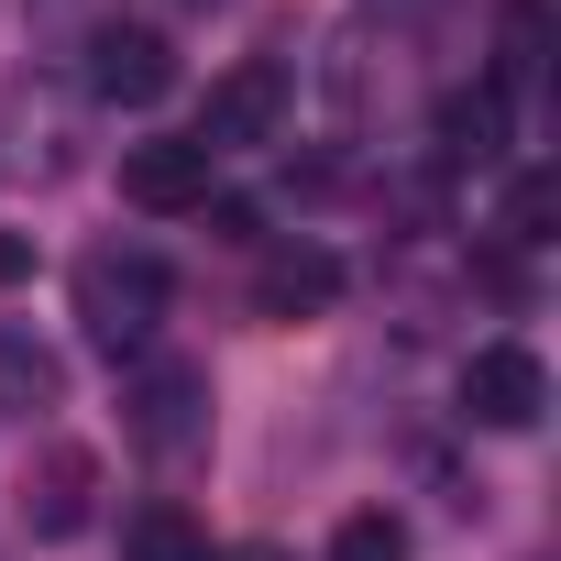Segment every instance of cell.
<instances>
[{
    "mask_svg": "<svg viewBox=\"0 0 561 561\" xmlns=\"http://www.w3.org/2000/svg\"><path fill=\"white\" fill-rule=\"evenodd\" d=\"M451 397H462L473 430H539V408H550V364H539L528 342H473Z\"/></svg>",
    "mask_w": 561,
    "mask_h": 561,
    "instance_id": "277c9868",
    "label": "cell"
},
{
    "mask_svg": "<svg viewBox=\"0 0 561 561\" xmlns=\"http://www.w3.org/2000/svg\"><path fill=\"white\" fill-rule=\"evenodd\" d=\"M342 298V253L331 242H275L264 264H253V309L264 320H320Z\"/></svg>",
    "mask_w": 561,
    "mask_h": 561,
    "instance_id": "ba28073f",
    "label": "cell"
},
{
    "mask_svg": "<svg viewBox=\"0 0 561 561\" xmlns=\"http://www.w3.org/2000/svg\"><path fill=\"white\" fill-rule=\"evenodd\" d=\"M331 561H408V517L397 506H353L331 528Z\"/></svg>",
    "mask_w": 561,
    "mask_h": 561,
    "instance_id": "7c38bea8",
    "label": "cell"
},
{
    "mask_svg": "<svg viewBox=\"0 0 561 561\" xmlns=\"http://www.w3.org/2000/svg\"><path fill=\"white\" fill-rule=\"evenodd\" d=\"M100 23H111L100 0H34V34H45V45H89Z\"/></svg>",
    "mask_w": 561,
    "mask_h": 561,
    "instance_id": "5bb4252c",
    "label": "cell"
},
{
    "mask_svg": "<svg viewBox=\"0 0 561 561\" xmlns=\"http://www.w3.org/2000/svg\"><path fill=\"white\" fill-rule=\"evenodd\" d=\"M165 298H176V275H165L144 242H100V253H78V331H89L111 364H144V353H154Z\"/></svg>",
    "mask_w": 561,
    "mask_h": 561,
    "instance_id": "6da1fadb",
    "label": "cell"
},
{
    "mask_svg": "<svg viewBox=\"0 0 561 561\" xmlns=\"http://www.w3.org/2000/svg\"><path fill=\"white\" fill-rule=\"evenodd\" d=\"M23 275H34V242H23V231H0V287H23Z\"/></svg>",
    "mask_w": 561,
    "mask_h": 561,
    "instance_id": "9a60e30c",
    "label": "cell"
},
{
    "mask_svg": "<svg viewBox=\"0 0 561 561\" xmlns=\"http://www.w3.org/2000/svg\"><path fill=\"white\" fill-rule=\"evenodd\" d=\"M100 517V451L89 440H45L34 473H23V528L34 539H78Z\"/></svg>",
    "mask_w": 561,
    "mask_h": 561,
    "instance_id": "8992f818",
    "label": "cell"
},
{
    "mask_svg": "<svg viewBox=\"0 0 561 561\" xmlns=\"http://www.w3.org/2000/svg\"><path fill=\"white\" fill-rule=\"evenodd\" d=\"M122 561H209V528L176 506V495H144L122 517Z\"/></svg>",
    "mask_w": 561,
    "mask_h": 561,
    "instance_id": "8fae6325",
    "label": "cell"
},
{
    "mask_svg": "<svg viewBox=\"0 0 561 561\" xmlns=\"http://www.w3.org/2000/svg\"><path fill=\"white\" fill-rule=\"evenodd\" d=\"M78 56H89L78 78H89V100H100V111H154V100L176 89V45H165L154 23H122V12H111Z\"/></svg>",
    "mask_w": 561,
    "mask_h": 561,
    "instance_id": "3957f363",
    "label": "cell"
},
{
    "mask_svg": "<svg viewBox=\"0 0 561 561\" xmlns=\"http://www.w3.org/2000/svg\"><path fill=\"white\" fill-rule=\"evenodd\" d=\"M67 408V353L34 320H0V419H45Z\"/></svg>",
    "mask_w": 561,
    "mask_h": 561,
    "instance_id": "30bf717a",
    "label": "cell"
},
{
    "mask_svg": "<svg viewBox=\"0 0 561 561\" xmlns=\"http://www.w3.org/2000/svg\"><path fill=\"white\" fill-rule=\"evenodd\" d=\"M375 12H430V0H375Z\"/></svg>",
    "mask_w": 561,
    "mask_h": 561,
    "instance_id": "2e32d148",
    "label": "cell"
},
{
    "mask_svg": "<svg viewBox=\"0 0 561 561\" xmlns=\"http://www.w3.org/2000/svg\"><path fill=\"white\" fill-rule=\"evenodd\" d=\"M231 561H275V550H231Z\"/></svg>",
    "mask_w": 561,
    "mask_h": 561,
    "instance_id": "e0dca14e",
    "label": "cell"
},
{
    "mask_svg": "<svg viewBox=\"0 0 561 561\" xmlns=\"http://www.w3.org/2000/svg\"><path fill=\"white\" fill-rule=\"evenodd\" d=\"M506 242H517V253H528V242H550V176H539V165L506 187Z\"/></svg>",
    "mask_w": 561,
    "mask_h": 561,
    "instance_id": "4fadbf2b",
    "label": "cell"
},
{
    "mask_svg": "<svg viewBox=\"0 0 561 561\" xmlns=\"http://www.w3.org/2000/svg\"><path fill=\"white\" fill-rule=\"evenodd\" d=\"M122 430H133V451H154V462H198V451H209V364L144 353V364L122 375Z\"/></svg>",
    "mask_w": 561,
    "mask_h": 561,
    "instance_id": "7a4b0ae2",
    "label": "cell"
},
{
    "mask_svg": "<svg viewBox=\"0 0 561 561\" xmlns=\"http://www.w3.org/2000/svg\"><path fill=\"white\" fill-rule=\"evenodd\" d=\"M430 154H440L451 176H462V165L484 176V165L506 154V89H495V78H473V89H440V111H430Z\"/></svg>",
    "mask_w": 561,
    "mask_h": 561,
    "instance_id": "9c48e42d",
    "label": "cell"
},
{
    "mask_svg": "<svg viewBox=\"0 0 561 561\" xmlns=\"http://www.w3.org/2000/svg\"><path fill=\"white\" fill-rule=\"evenodd\" d=\"M209 176H220V154H209L198 133L122 144V198H133V209H209Z\"/></svg>",
    "mask_w": 561,
    "mask_h": 561,
    "instance_id": "52a82bcc",
    "label": "cell"
},
{
    "mask_svg": "<svg viewBox=\"0 0 561 561\" xmlns=\"http://www.w3.org/2000/svg\"><path fill=\"white\" fill-rule=\"evenodd\" d=\"M287 100H298V78L275 67V56H242L220 89H209V111H198V144L209 154H242V144H275V122H287Z\"/></svg>",
    "mask_w": 561,
    "mask_h": 561,
    "instance_id": "5b68a950",
    "label": "cell"
}]
</instances>
